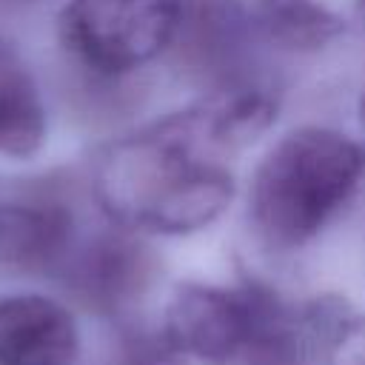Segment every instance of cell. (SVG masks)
Instances as JSON below:
<instances>
[{"label": "cell", "instance_id": "obj_3", "mask_svg": "<svg viewBox=\"0 0 365 365\" xmlns=\"http://www.w3.org/2000/svg\"><path fill=\"white\" fill-rule=\"evenodd\" d=\"M180 26V0H68L60 11L66 48L100 74L151 63Z\"/></svg>", "mask_w": 365, "mask_h": 365}, {"label": "cell", "instance_id": "obj_6", "mask_svg": "<svg viewBox=\"0 0 365 365\" xmlns=\"http://www.w3.org/2000/svg\"><path fill=\"white\" fill-rule=\"evenodd\" d=\"M254 14L268 40L285 48H319L345 31V20L319 0H257Z\"/></svg>", "mask_w": 365, "mask_h": 365}, {"label": "cell", "instance_id": "obj_7", "mask_svg": "<svg viewBox=\"0 0 365 365\" xmlns=\"http://www.w3.org/2000/svg\"><path fill=\"white\" fill-rule=\"evenodd\" d=\"M114 365H182V351L165 334H137L120 345Z\"/></svg>", "mask_w": 365, "mask_h": 365}, {"label": "cell", "instance_id": "obj_9", "mask_svg": "<svg viewBox=\"0 0 365 365\" xmlns=\"http://www.w3.org/2000/svg\"><path fill=\"white\" fill-rule=\"evenodd\" d=\"M3 48H6V46H3V43H0V51H3Z\"/></svg>", "mask_w": 365, "mask_h": 365}, {"label": "cell", "instance_id": "obj_1", "mask_svg": "<svg viewBox=\"0 0 365 365\" xmlns=\"http://www.w3.org/2000/svg\"><path fill=\"white\" fill-rule=\"evenodd\" d=\"M274 111L265 91L231 88L114 140L94 168L100 208L148 234L180 237L211 225L234 197L228 157L254 143Z\"/></svg>", "mask_w": 365, "mask_h": 365}, {"label": "cell", "instance_id": "obj_5", "mask_svg": "<svg viewBox=\"0 0 365 365\" xmlns=\"http://www.w3.org/2000/svg\"><path fill=\"white\" fill-rule=\"evenodd\" d=\"M46 143V106L31 74L0 51V157L26 160Z\"/></svg>", "mask_w": 365, "mask_h": 365}, {"label": "cell", "instance_id": "obj_4", "mask_svg": "<svg viewBox=\"0 0 365 365\" xmlns=\"http://www.w3.org/2000/svg\"><path fill=\"white\" fill-rule=\"evenodd\" d=\"M74 317L40 294L0 299V365H74Z\"/></svg>", "mask_w": 365, "mask_h": 365}, {"label": "cell", "instance_id": "obj_8", "mask_svg": "<svg viewBox=\"0 0 365 365\" xmlns=\"http://www.w3.org/2000/svg\"><path fill=\"white\" fill-rule=\"evenodd\" d=\"M362 125H365V100H362Z\"/></svg>", "mask_w": 365, "mask_h": 365}, {"label": "cell", "instance_id": "obj_2", "mask_svg": "<svg viewBox=\"0 0 365 365\" xmlns=\"http://www.w3.org/2000/svg\"><path fill=\"white\" fill-rule=\"evenodd\" d=\"M362 177L365 151L359 143L334 128H294L254 171L251 222L268 245L299 248L354 200Z\"/></svg>", "mask_w": 365, "mask_h": 365}]
</instances>
